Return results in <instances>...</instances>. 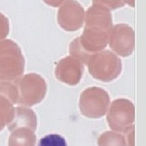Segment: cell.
I'll return each mask as SVG.
<instances>
[{
    "instance_id": "cell-15",
    "label": "cell",
    "mask_w": 146,
    "mask_h": 146,
    "mask_svg": "<svg viewBox=\"0 0 146 146\" xmlns=\"http://www.w3.org/2000/svg\"><path fill=\"white\" fill-rule=\"evenodd\" d=\"M43 1L47 5L53 7H58L66 0H43Z\"/></svg>"
},
{
    "instance_id": "cell-14",
    "label": "cell",
    "mask_w": 146,
    "mask_h": 146,
    "mask_svg": "<svg viewBox=\"0 0 146 146\" xmlns=\"http://www.w3.org/2000/svg\"><path fill=\"white\" fill-rule=\"evenodd\" d=\"M10 32V24L8 18L0 12V40H3Z\"/></svg>"
},
{
    "instance_id": "cell-2",
    "label": "cell",
    "mask_w": 146,
    "mask_h": 146,
    "mask_svg": "<svg viewBox=\"0 0 146 146\" xmlns=\"http://www.w3.org/2000/svg\"><path fill=\"white\" fill-rule=\"evenodd\" d=\"M25 60L21 47L11 39L0 41V80L15 81L25 72Z\"/></svg>"
},
{
    "instance_id": "cell-9",
    "label": "cell",
    "mask_w": 146,
    "mask_h": 146,
    "mask_svg": "<svg viewBox=\"0 0 146 146\" xmlns=\"http://www.w3.org/2000/svg\"><path fill=\"white\" fill-rule=\"evenodd\" d=\"M134 106L130 101L124 98L115 100L112 103L110 115L115 123H119L126 119H129L133 115Z\"/></svg>"
},
{
    "instance_id": "cell-3",
    "label": "cell",
    "mask_w": 146,
    "mask_h": 146,
    "mask_svg": "<svg viewBox=\"0 0 146 146\" xmlns=\"http://www.w3.org/2000/svg\"><path fill=\"white\" fill-rule=\"evenodd\" d=\"M87 65L90 75L102 82L114 80L122 72V62L119 58L110 50L94 54L90 57Z\"/></svg>"
},
{
    "instance_id": "cell-10",
    "label": "cell",
    "mask_w": 146,
    "mask_h": 146,
    "mask_svg": "<svg viewBox=\"0 0 146 146\" xmlns=\"http://www.w3.org/2000/svg\"><path fill=\"white\" fill-rule=\"evenodd\" d=\"M0 94L7 98L11 102H17L19 92L16 80H0Z\"/></svg>"
},
{
    "instance_id": "cell-1",
    "label": "cell",
    "mask_w": 146,
    "mask_h": 146,
    "mask_svg": "<svg viewBox=\"0 0 146 146\" xmlns=\"http://www.w3.org/2000/svg\"><path fill=\"white\" fill-rule=\"evenodd\" d=\"M84 23L83 33L70 43L69 52L71 56L87 65L92 55L107 46L113 27L112 15L104 7L93 4L85 12Z\"/></svg>"
},
{
    "instance_id": "cell-7",
    "label": "cell",
    "mask_w": 146,
    "mask_h": 146,
    "mask_svg": "<svg viewBox=\"0 0 146 146\" xmlns=\"http://www.w3.org/2000/svg\"><path fill=\"white\" fill-rule=\"evenodd\" d=\"M108 93L102 88L90 87L84 90L80 95V109L89 116L102 115L109 104Z\"/></svg>"
},
{
    "instance_id": "cell-4",
    "label": "cell",
    "mask_w": 146,
    "mask_h": 146,
    "mask_svg": "<svg viewBox=\"0 0 146 146\" xmlns=\"http://www.w3.org/2000/svg\"><path fill=\"white\" fill-rule=\"evenodd\" d=\"M20 103L34 105L45 98L47 92V84L45 79L36 73H29L21 76L16 80Z\"/></svg>"
},
{
    "instance_id": "cell-13",
    "label": "cell",
    "mask_w": 146,
    "mask_h": 146,
    "mask_svg": "<svg viewBox=\"0 0 146 146\" xmlns=\"http://www.w3.org/2000/svg\"><path fill=\"white\" fill-rule=\"evenodd\" d=\"M93 4L104 7L110 11H114L124 7L123 0H93Z\"/></svg>"
},
{
    "instance_id": "cell-5",
    "label": "cell",
    "mask_w": 146,
    "mask_h": 146,
    "mask_svg": "<svg viewBox=\"0 0 146 146\" xmlns=\"http://www.w3.org/2000/svg\"><path fill=\"white\" fill-rule=\"evenodd\" d=\"M108 43L115 54L122 57H128L135 49V32L128 25H115L110 33Z\"/></svg>"
},
{
    "instance_id": "cell-12",
    "label": "cell",
    "mask_w": 146,
    "mask_h": 146,
    "mask_svg": "<svg viewBox=\"0 0 146 146\" xmlns=\"http://www.w3.org/2000/svg\"><path fill=\"white\" fill-rule=\"evenodd\" d=\"M11 102L4 96L0 94V130L4 127V122L11 113Z\"/></svg>"
},
{
    "instance_id": "cell-6",
    "label": "cell",
    "mask_w": 146,
    "mask_h": 146,
    "mask_svg": "<svg viewBox=\"0 0 146 146\" xmlns=\"http://www.w3.org/2000/svg\"><path fill=\"white\" fill-rule=\"evenodd\" d=\"M85 11L76 0H66L58 11L57 21L65 31L74 32L83 26Z\"/></svg>"
},
{
    "instance_id": "cell-16",
    "label": "cell",
    "mask_w": 146,
    "mask_h": 146,
    "mask_svg": "<svg viewBox=\"0 0 146 146\" xmlns=\"http://www.w3.org/2000/svg\"><path fill=\"white\" fill-rule=\"evenodd\" d=\"M125 4L127 3V5H129L131 7H135V0H123Z\"/></svg>"
},
{
    "instance_id": "cell-8",
    "label": "cell",
    "mask_w": 146,
    "mask_h": 146,
    "mask_svg": "<svg viewBox=\"0 0 146 146\" xmlns=\"http://www.w3.org/2000/svg\"><path fill=\"white\" fill-rule=\"evenodd\" d=\"M84 71L83 63L72 56H67L60 59L56 64L55 76L60 82L75 86L80 82Z\"/></svg>"
},
{
    "instance_id": "cell-11",
    "label": "cell",
    "mask_w": 146,
    "mask_h": 146,
    "mask_svg": "<svg viewBox=\"0 0 146 146\" xmlns=\"http://www.w3.org/2000/svg\"><path fill=\"white\" fill-rule=\"evenodd\" d=\"M38 146H68L64 137L58 134H50L42 137Z\"/></svg>"
}]
</instances>
